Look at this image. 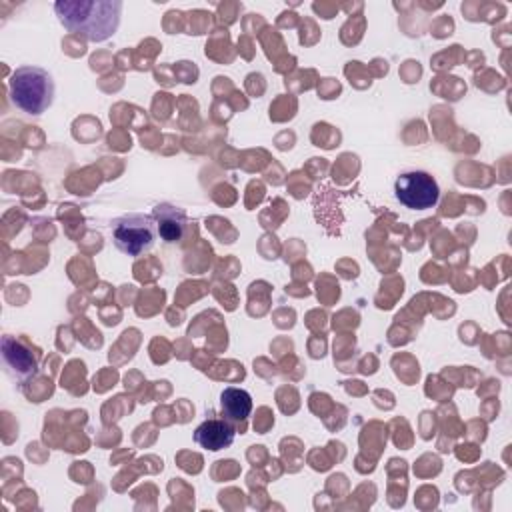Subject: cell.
<instances>
[{"label":"cell","mask_w":512,"mask_h":512,"mask_svg":"<svg viewBox=\"0 0 512 512\" xmlns=\"http://www.w3.org/2000/svg\"><path fill=\"white\" fill-rule=\"evenodd\" d=\"M60 24L90 40L104 42L120 26L122 2L120 0H58L54 4Z\"/></svg>","instance_id":"1"},{"label":"cell","mask_w":512,"mask_h":512,"mask_svg":"<svg viewBox=\"0 0 512 512\" xmlns=\"http://www.w3.org/2000/svg\"><path fill=\"white\" fill-rule=\"evenodd\" d=\"M10 100L26 114L38 116L46 112L54 100V80L40 66H20L8 80Z\"/></svg>","instance_id":"2"},{"label":"cell","mask_w":512,"mask_h":512,"mask_svg":"<svg viewBox=\"0 0 512 512\" xmlns=\"http://www.w3.org/2000/svg\"><path fill=\"white\" fill-rule=\"evenodd\" d=\"M112 238L120 252L128 256H140L154 246L156 224L148 214L130 212L112 222Z\"/></svg>","instance_id":"3"},{"label":"cell","mask_w":512,"mask_h":512,"mask_svg":"<svg viewBox=\"0 0 512 512\" xmlns=\"http://www.w3.org/2000/svg\"><path fill=\"white\" fill-rule=\"evenodd\" d=\"M396 200L410 210H428L440 198L438 182L422 170L402 172L394 182Z\"/></svg>","instance_id":"4"},{"label":"cell","mask_w":512,"mask_h":512,"mask_svg":"<svg viewBox=\"0 0 512 512\" xmlns=\"http://www.w3.org/2000/svg\"><path fill=\"white\" fill-rule=\"evenodd\" d=\"M2 362L6 372L18 382H26L38 374V356L10 334L2 336Z\"/></svg>","instance_id":"5"},{"label":"cell","mask_w":512,"mask_h":512,"mask_svg":"<svg viewBox=\"0 0 512 512\" xmlns=\"http://www.w3.org/2000/svg\"><path fill=\"white\" fill-rule=\"evenodd\" d=\"M154 224H156V234L160 236L162 242L166 244H176L182 240L186 228H188V216L182 208L170 204V202H160L152 208Z\"/></svg>","instance_id":"6"},{"label":"cell","mask_w":512,"mask_h":512,"mask_svg":"<svg viewBox=\"0 0 512 512\" xmlns=\"http://www.w3.org/2000/svg\"><path fill=\"white\" fill-rule=\"evenodd\" d=\"M234 426L226 418H208L194 430V440L204 450H224L234 442Z\"/></svg>","instance_id":"7"},{"label":"cell","mask_w":512,"mask_h":512,"mask_svg":"<svg viewBox=\"0 0 512 512\" xmlns=\"http://www.w3.org/2000/svg\"><path fill=\"white\" fill-rule=\"evenodd\" d=\"M220 408H222V416L228 422L232 424L242 422L252 412V396L244 388L228 386L220 394Z\"/></svg>","instance_id":"8"}]
</instances>
